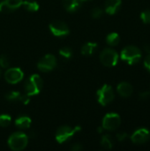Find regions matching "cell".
<instances>
[{"label":"cell","mask_w":150,"mask_h":151,"mask_svg":"<svg viewBox=\"0 0 150 151\" xmlns=\"http://www.w3.org/2000/svg\"><path fill=\"white\" fill-rule=\"evenodd\" d=\"M142 57L141 50L133 45H128L125 47L120 53V58L123 61H126L129 65H134L138 63Z\"/></svg>","instance_id":"6da1fadb"},{"label":"cell","mask_w":150,"mask_h":151,"mask_svg":"<svg viewBox=\"0 0 150 151\" xmlns=\"http://www.w3.org/2000/svg\"><path fill=\"white\" fill-rule=\"evenodd\" d=\"M28 142V137L21 132L12 134L8 139V145L11 150L19 151L24 150Z\"/></svg>","instance_id":"7a4b0ae2"},{"label":"cell","mask_w":150,"mask_h":151,"mask_svg":"<svg viewBox=\"0 0 150 151\" xmlns=\"http://www.w3.org/2000/svg\"><path fill=\"white\" fill-rule=\"evenodd\" d=\"M42 80L40 75L33 74L25 83L26 94L29 96L38 95L42 88Z\"/></svg>","instance_id":"3957f363"},{"label":"cell","mask_w":150,"mask_h":151,"mask_svg":"<svg viewBox=\"0 0 150 151\" xmlns=\"http://www.w3.org/2000/svg\"><path fill=\"white\" fill-rule=\"evenodd\" d=\"M96 96H97L98 103L103 106H106L114 100L115 94L111 86L105 84L100 89H98L96 93Z\"/></svg>","instance_id":"277c9868"},{"label":"cell","mask_w":150,"mask_h":151,"mask_svg":"<svg viewBox=\"0 0 150 151\" xmlns=\"http://www.w3.org/2000/svg\"><path fill=\"white\" fill-rule=\"evenodd\" d=\"M80 127H71L68 126H62L60 127L56 132V141L58 143H63L70 140L76 133L80 131Z\"/></svg>","instance_id":"5b68a950"},{"label":"cell","mask_w":150,"mask_h":151,"mask_svg":"<svg viewBox=\"0 0 150 151\" xmlns=\"http://www.w3.org/2000/svg\"><path fill=\"white\" fill-rule=\"evenodd\" d=\"M119 56L118 52L111 48H106L103 50H102L100 54V61L101 63L108 67L115 66L118 62Z\"/></svg>","instance_id":"8992f818"},{"label":"cell","mask_w":150,"mask_h":151,"mask_svg":"<svg viewBox=\"0 0 150 151\" xmlns=\"http://www.w3.org/2000/svg\"><path fill=\"white\" fill-rule=\"evenodd\" d=\"M121 124V119L118 113H107L103 119V128L107 131L117 130Z\"/></svg>","instance_id":"52a82bcc"},{"label":"cell","mask_w":150,"mask_h":151,"mask_svg":"<svg viewBox=\"0 0 150 151\" xmlns=\"http://www.w3.org/2000/svg\"><path fill=\"white\" fill-rule=\"evenodd\" d=\"M57 66V59L53 55L48 54L44 56L37 64V68L42 73L52 71Z\"/></svg>","instance_id":"ba28073f"},{"label":"cell","mask_w":150,"mask_h":151,"mask_svg":"<svg viewBox=\"0 0 150 151\" xmlns=\"http://www.w3.org/2000/svg\"><path fill=\"white\" fill-rule=\"evenodd\" d=\"M50 32L57 37H63L69 35V27L66 23L61 20H55L50 24Z\"/></svg>","instance_id":"9c48e42d"},{"label":"cell","mask_w":150,"mask_h":151,"mask_svg":"<svg viewBox=\"0 0 150 151\" xmlns=\"http://www.w3.org/2000/svg\"><path fill=\"white\" fill-rule=\"evenodd\" d=\"M150 139V132L147 128H139L131 135V141L134 144H144Z\"/></svg>","instance_id":"30bf717a"},{"label":"cell","mask_w":150,"mask_h":151,"mask_svg":"<svg viewBox=\"0 0 150 151\" xmlns=\"http://www.w3.org/2000/svg\"><path fill=\"white\" fill-rule=\"evenodd\" d=\"M23 76V72L18 67L10 68L4 73V79L10 84H16L19 82L20 81H22Z\"/></svg>","instance_id":"8fae6325"},{"label":"cell","mask_w":150,"mask_h":151,"mask_svg":"<svg viewBox=\"0 0 150 151\" xmlns=\"http://www.w3.org/2000/svg\"><path fill=\"white\" fill-rule=\"evenodd\" d=\"M117 91L120 96L126 98V97H129L132 96L133 89V86L130 83H128L126 81H122L118 85Z\"/></svg>","instance_id":"7c38bea8"},{"label":"cell","mask_w":150,"mask_h":151,"mask_svg":"<svg viewBox=\"0 0 150 151\" xmlns=\"http://www.w3.org/2000/svg\"><path fill=\"white\" fill-rule=\"evenodd\" d=\"M121 4H122L121 0H106L104 10L108 14L113 15L119 11L121 7Z\"/></svg>","instance_id":"4fadbf2b"},{"label":"cell","mask_w":150,"mask_h":151,"mask_svg":"<svg viewBox=\"0 0 150 151\" xmlns=\"http://www.w3.org/2000/svg\"><path fill=\"white\" fill-rule=\"evenodd\" d=\"M83 3V0H63L64 7L69 12H74L78 11Z\"/></svg>","instance_id":"5bb4252c"},{"label":"cell","mask_w":150,"mask_h":151,"mask_svg":"<svg viewBox=\"0 0 150 151\" xmlns=\"http://www.w3.org/2000/svg\"><path fill=\"white\" fill-rule=\"evenodd\" d=\"M15 126L19 129H27L31 126V119L27 116H20L16 119Z\"/></svg>","instance_id":"9a60e30c"},{"label":"cell","mask_w":150,"mask_h":151,"mask_svg":"<svg viewBox=\"0 0 150 151\" xmlns=\"http://www.w3.org/2000/svg\"><path fill=\"white\" fill-rule=\"evenodd\" d=\"M96 49H97V43L88 42L82 45V47H81V54L84 55V56H90L95 51Z\"/></svg>","instance_id":"2e32d148"},{"label":"cell","mask_w":150,"mask_h":151,"mask_svg":"<svg viewBox=\"0 0 150 151\" xmlns=\"http://www.w3.org/2000/svg\"><path fill=\"white\" fill-rule=\"evenodd\" d=\"M22 5L24 6V8L28 11V12H37L40 8L39 6V4L36 2V1H34V0H26V1H23L22 3Z\"/></svg>","instance_id":"e0dca14e"},{"label":"cell","mask_w":150,"mask_h":151,"mask_svg":"<svg viewBox=\"0 0 150 151\" xmlns=\"http://www.w3.org/2000/svg\"><path fill=\"white\" fill-rule=\"evenodd\" d=\"M120 37L119 35L117 33H111L106 37V42L111 46H116L119 43Z\"/></svg>","instance_id":"ac0fdd59"},{"label":"cell","mask_w":150,"mask_h":151,"mask_svg":"<svg viewBox=\"0 0 150 151\" xmlns=\"http://www.w3.org/2000/svg\"><path fill=\"white\" fill-rule=\"evenodd\" d=\"M101 146L105 150H111L113 147V142L110 135L105 134L101 139Z\"/></svg>","instance_id":"d6986e66"},{"label":"cell","mask_w":150,"mask_h":151,"mask_svg":"<svg viewBox=\"0 0 150 151\" xmlns=\"http://www.w3.org/2000/svg\"><path fill=\"white\" fill-rule=\"evenodd\" d=\"M3 1L7 4V5L11 9V11H14V10L19 8L23 3L22 0H3Z\"/></svg>","instance_id":"ffe728a7"},{"label":"cell","mask_w":150,"mask_h":151,"mask_svg":"<svg viewBox=\"0 0 150 151\" xmlns=\"http://www.w3.org/2000/svg\"><path fill=\"white\" fill-rule=\"evenodd\" d=\"M11 122V118L10 115L7 114H2L0 115V127H7Z\"/></svg>","instance_id":"44dd1931"},{"label":"cell","mask_w":150,"mask_h":151,"mask_svg":"<svg viewBox=\"0 0 150 151\" xmlns=\"http://www.w3.org/2000/svg\"><path fill=\"white\" fill-rule=\"evenodd\" d=\"M59 55L65 59H69L72 56V51L69 47H63L59 50Z\"/></svg>","instance_id":"7402d4cb"},{"label":"cell","mask_w":150,"mask_h":151,"mask_svg":"<svg viewBox=\"0 0 150 151\" xmlns=\"http://www.w3.org/2000/svg\"><path fill=\"white\" fill-rule=\"evenodd\" d=\"M20 96V93L18 91H11L9 93H7L5 95V98L10 101V102H15V101H19Z\"/></svg>","instance_id":"603a6c76"},{"label":"cell","mask_w":150,"mask_h":151,"mask_svg":"<svg viewBox=\"0 0 150 151\" xmlns=\"http://www.w3.org/2000/svg\"><path fill=\"white\" fill-rule=\"evenodd\" d=\"M103 11L100 7H95L91 11V16L93 19H100L103 16Z\"/></svg>","instance_id":"cb8c5ba5"},{"label":"cell","mask_w":150,"mask_h":151,"mask_svg":"<svg viewBox=\"0 0 150 151\" xmlns=\"http://www.w3.org/2000/svg\"><path fill=\"white\" fill-rule=\"evenodd\" d=\"M141 19L143 23L149 24L150 23V9L145 10L141 13Z\"/></svg>","instance_id":"d4e9b609"},{"label":"cell","mask_w":150,"mask_h":151,"mask_svg":"<svg viewBox=\"0 0 150 151\" xmlns=\"http://www.w3.org/2000/svg\"><path fill=\"white\" fill-rule=\"evenodd\" d=\"M11 9L7 5L6 3H4V1H2L0 3V12H3V13H9V12H11Z\"/></svg>","instance_id":"484cf974"},{"label":"cell","mask_w":150,"mask_h":151,"mask_svg":"<svg viewBox=\"0 0 150 151\" xmlns=\"http://www.w3.org/2000/svg\"><path fill=\"white\" fill-rule=\"evenodd\" d=\"M9 59L7 58V57H5L4 55H2L0 57V66L3 68H6L9 66Z\"/></svg>","instance_id":"4316f807"},{"label":"cell","mask_w":150,"mask_h":151,"mask_svg":"<svg viewBox=\"0 0 150 151\" xmlns=\"http://www.w3.org/2000/svg\"><path fill=\"white\" fill-rule=\"evenodd\" d=\"M19 101L21 102V103L24 104H27L30 102V96H29L28 95H27V94H25V95H20Z\"/></svg>","instance_id":"83f0119b"},{"label":"cell","mask_w":150,"mask_h":151,"mask_svg":"<svg viewBox=\"0 0 150 151\" xmlns=\"http://www.w3.org/2000/svg\"><path fill=\"white\" fill-rule=\"evenodd\" d=\"M144 66L150 73V52L148 53V55L146 56V58L144 59Z\"/></svg>","instance_id":"f1b7e54d"},{"label":"cell","mask_w":150,"mask_h":151,"mask_svg":"<svg viewBox=\"0 0 150 151\" xmlns=\"http://www.w3.org/2000/svg\"><path fill=\"white\" fill-rule=\"evenodd\" d=\"M126 137H127L126 133L121 132V133H118V134H117V139H118L119 142H123L124 140L126 139Z\"/></svg>","instance_id":"f546056e"},{"label":"cell","mask_w":150,"mask_h":151,"mask_svg":"<svg viewBox=\"0 0 150 151\" xmlns=\"http://www.w3.org/2000/svg\"><path fill=\"white\" fill-rule=\"evenodd\" d=\"M71 150L72 151H80L82 150V146H81V144H80V143H74V144H72V146H71Z\"/></svg>","instance_id":"4dcf8cb0"},{"label":"cell","mask_w":150,"mask_h":151,"mask_svg":"<svg viewBox=\"0 0 150 151\" xmlns=\"http://www.w3.org/2000/svg\"><path fill=\"white\" fill-rule=\"evenodd\" d=\"M149 96H150L149 92H146V91H144V92H141V93L140 94V98H141V99H142V100H146V99H148Z\"/></svg>","instance_id":"1f68e13d"},{"label":"cell","mask_w":150,"mask_h":151,"mask_svg":"<svg viewBox=\"0 0 150 151\" xmlns=\"http://www.w3.org/2000/svg\"><path fill=\"white\" fill-rule=\"evenodd\" d=\"M103 127H99V128H98V133H102V132H103Z\"/></svg>","instance_id":"d6a6232c"},{"label":"cell","mask_w":150,"mask_h":151,"mask_svg":"<svg viewBox=\"0 0 150 151\" xmlns=\"http://www.w3.org/2000/svg\"><path fill=\"white\" fill-rule=\"evenodd\" d=\"M0 77H1V72H0Z\"/></svg>","instance_id":"836d02e7"}]
</instances>
